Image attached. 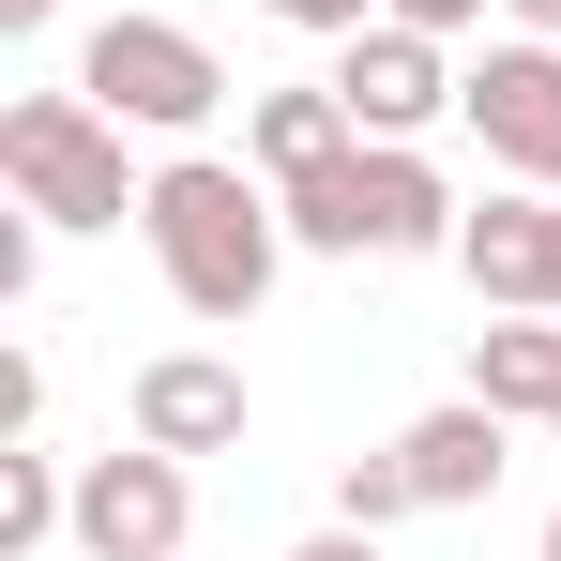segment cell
Returning a JSON list of instances; mask_svg holds the SVG:
<instances>
[{"instance_id":"obj_1","label":"cell","mask_w":561,"mask_h":561,"mask_svg":"<svg viewBox=\"0 0 561 561\" xmlns=\"http://www.w3.org/2000/svg\"><path fill=\"white\" fill-rule=\"evenodd\" d=\"M137 243H152L183 319H259L288 274V197L259 168H228V152H168L152 197H137Z\"/></svg>"},{"instance_id":"obj_2","label":"cell","mask_w":561,"mask_h":561,"mask_svg":"<svg viewBox=\"0 0 561 561\" xmlns=\"http://www.w3.org/2000/svg\"><path fill=\"white\" fill-rule=\"evenodd\" d=\"M274 197H288V243H319V259H456V213H470L410 137H350Z\"/></svg>"},{"instance_id":"obj_3","label":"cell","mask_w":561,"mask_h":561,"mask_svg":"<svg viewBox=\"0 0 561 561\" xmlns=\"http://www.w3.org/2000/svg\"><path fill=\"white\" fill-rule=\"evenodd\" d=\"M0 183L31 197L46 228H122L137 213V168H122V122H106L92 92H15L0 106Z\"/></svg>"},{"instance_id":"obj_4","label":"cell","mask_w":561,"mask_h":561,"mask_svg":"<svg viewBox=\"0 0 561 561\" xmlns=\"http://www.w3.org/2000/svg\"><path fill=\"white\" fill-rule=\"evenodd\" d=\"M77 92H92L106 122H137V137H197V122L228 106V61H213L197 31H168V15L106 0V31H92V61H77Z\"/></svg>"},{"instance_id":"obj_5","label":"cell","mask_w":561,"mask_h":561,"mask_svg":"<svg viewBox=\"0 0 561 561\" xmlns=\"http://www.w3.org/2000/svg\"><path fill=\"white\" fill-rule=\"evenodd\" d=\"M456 122L485 137V168H501V183H547V197H561V46H547V31L485 46V61L456 77Z\"/></svg>"},{"instance_id":"obj_6","label":"cell","mask_w":561,"mask_h":561,"mask_svg":"<svg viewBox=\"0 0 561 561\" xmlns=\"http://www.w3.org/2000/svg\"><path fill=\"white\" fill-rule=\"evenodd\" d=\"M183 531H197V456H152V440L77 456V547L92 561H183Z\"/></svg>"},{"instance_id":"obj_7","label":"cell","mask_w":561,"mask_h":561,"mask_svg":"<svg viewBox=\"0 0 561 561\" xmlns=\"http://www.w3.org/2000/svg\"><path fill=\"white\" fill-rule=\"evenodd\" d=\"M547 259H561V197L547 183H501L456 213V274L485 319H547Z\"/></svg>"},{"instance_id":"obj_8","label":"cell","mask_w":561,"mask_h":561,"mask_svg":"<svg viewBox=\"0 0 561 561\" xmlns=\"http://www.w3.org/2000/svg\"><path fill=\"white\" fill-rule=\"evenodd\" d=\"M334 92H350V122H365V137H425V122L456 106V61H440V31L379 15V31H350V46H334Z\"/></svg>"},{"instance_id":"obj_9","label":"cell","mask_w":561,"mask_h":561,"mask_svg":"<svg viewBox=\"0 0 561 561\" xmlns=\"http://www.w3.org/2000/svg\"><path fill=\"white\" fill-rule=\"evenodd\" d=\"M122 410H137L152 456H243V365L228 350H152Z\"/></svg>"},{"instance_id":"obj_10","label":"cell","mask_w":561,"mask_h":561,"mask_svg":"<svg viewBox=\"0 0 561 561\" xmlns=\"http://www.w3.org/2000/svg\"><path fill=\"white\" fill-rule=\"evenodd\" d=\"M394 456H410V485H425V516H456V501H485V485L516 470V410H485V394H440L425 425H394Z\"/></svg>"},{"instance_id":"obj_11","label":"cell","mask_w":561,"mask_h":561,"mask_svg":"<svg viewBox=\"0 0 561 561\" xmlns=\"http://www.w3.org/2000/svg\"><path fill=\"white\" fill-rule=\"evenodd\" d=\"M365 122H350V92L334 77H274V92H243V168L259 183H304L319 152H350Z\"/></svg>"},{"instance_id":"obj_12","label":"cell","mask_w":561,"mask_h":561,"mask_svg":"<svg viewBox=\"0 0 561 561\" xmlns=\"http://www.w3.org/2000/svg\"><path fill=\"white\" fill-rule=\"evenodd\" d=\"M470 394L516 410V425H561V319H485L470 334Z\"/></svg>"},{"instance_id":"obj_13","label":"cell","mask_w":561,"mask_h":561,"mask_svg":"<svg viewBox=\"0 0 561 561\" xmlns=\"http://www.w3.org/2000/svg\"><path fill=\"white\" fill-rule=\"evenodd\" d=\"M61 531H77V470L46 456V440H0V561L61 547Z\"/></svg>"},{"instance_id":"obj_14","label":"cell","mask_w":561,"mask_h":561,"mask_svg":"<svg viewBox=\"0 0 561 561\" xmlns=\"http://www.w3.org/2000/svg\"><path fill=\"white\" fill-rule=\"evenodd\" d=\"M334 516H350V531H394V516H425L410 456H394V440H379V456H350V470H334Z\"/></svg>"},{"instance_id":"obj_15","label":"cell","mask_w":561,"mask_h":561,"mask_svg":"<svg viewBox=\"0 0 561 561\" xmlns=\"http://www.w3.org/2000/svg\"><path fill=\"white\" fill-rule=\"evenodd\" d=\"M0 440H46V350H0Z\"/></svg>"},{"instance_id":"obj_16","label":"cell","mask_w":561,"mask_h":561,"mask_svg":"<svg viewBox=\"0 0 561 561\" xmlns=\"http://www.w3.org/2000/svg\"><path fill=\"white\" fill-rule=\"evenodd\" d=\"M288 31H319V46H350V31H379V0H274Z\"/></svg>"},{"instance_id":"obj_17","label":"cell","mask_w":561,"mask_h":561,"mask_svg":"<svg viewBox=\"0 0 561 561\" xmlns=\"http://www.w3.org/2000/svg\"><path fill=\"white\" fill-rule=\"evenodd\" d=\"M379 15H410V31H440V46H456V31H485V0H379Z\"/></svg>"},{"instance_id":"obj_18","label":"cell","mask_w":561,"mask_h":561,"mask_svg":"<svg viewBox=\"0 0 561 561\" xmlns=\"http://www.w3.org/2000/svg\"><path fill=\"white\" fill-rule=\"evenodd\" d=\"M288 561H379V531H350V516H334V531H304Z\"/></svg>"},{"instance_id":"obj_19","label":"cell","mask_w":561,"mask_h":561,"mask_svg":"<svg viewBox=\"0 0 561 561\" xmlns=\"http://www.w3.org/2000/svg\"><path fill=\"white\" fill-rule=\"evenodd\" d=\"M46 15H61V0H0V31H15V46H31V31H46Z\"/></svg>"},{"instance_id":"obj_20","label":"cell","mask_w":561,"mask_h":561,"mask_svg":"<svg viewBox=\"0 0 561 561\" xmlns=\"http://www.w3.org/2000/svg\"><path fill=\"white\" fill-rule=\"evenodd\" d=\"M501 15H516V31H547V46H561V0H501Z\"/></svg>"},{"instance_id":"obj_21","label":"cell","mask_w":561,"mask_h":561,"mask_svg":"<svg viewBox=\"0 0 561 561\" xmlns=\"http://www.w3.org/2000/svg\"><path fill=\"white\" fill-rule=\"evenodd\" d=\"M547 319H561V259H547Z\"/></svg>"},{"instance_id":"obj_22","label":"cell","mask_w":561,"mask_h":561,"mask_svg":"<svg viewBox=\"0 0 561 561\" xmlns=\"http://www.w3.org/2000/svg\"><path fill=\"white\" fill-rule=\"evenodd\" d=\"M547 561H561V516H547Z\"/></svg>"}]
</instances>
